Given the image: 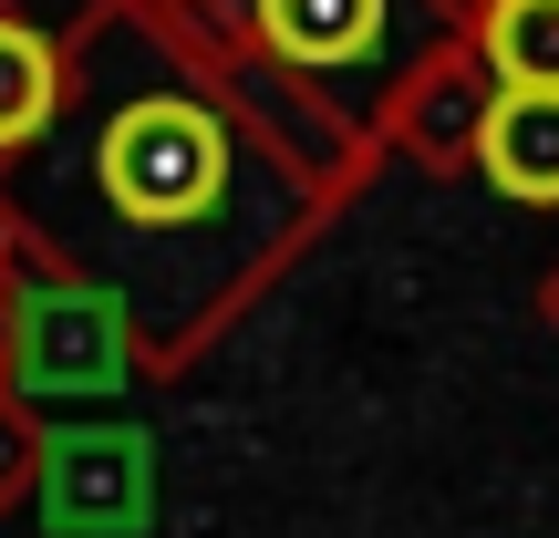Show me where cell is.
<instances>
[{"label":"cell","mask_w":559,"mask_h":538,"mask_svg":"<svg viewBox=\"0 0 559 538\" xmlns=\"http://www.w3.org/2000/svg\"><path fill=\"white\" fill-rule=\"evenodd\" d=\"M104 187L135 218H198L228 187V135L198 104H135V115L104 135Z\"/></svg>","instance_id":"1"},{"label":"cell","mask_w":559,"mask_h":538,"mask_svg":"<svg viewBox=\"0 0 559 538\" xmlns=\"http://www.w3.org/2000/svg\"><path fill=\"white\" fill-rule=\"evenodd\" d=\"M477 166L528 207H559V83H508L477 124Z\"/></svg>","instance_id":"2"},{"label":"cell","mask_w":559,"mask_h":538,"mask_svg":"<svg viewBox=\"0 0 559 538\" xmlns=\"http://www.w3.org/2000/svg\"><path fill=\"white\" fill-rule=\"evenodd\" d=\"M260 32L290 62H353V52H373L383 0H260Z\"/></svg>","instance_id":"3"},{"label":"cell","mask_w":559,"mask_h":538,"mask_svg":"<svg viewBox=\"0 0 559 538\" xmlns=\"http://www.w3.org/2000/svg\"><path fill=\"white\" fill-rule=\"evenodd\" d=\"M52 94H62L52 41H41L32 21H0V145H32L41 124H52Z\"/></svg>","instance_id":"4"},{"label":"cell","mask_w":559,"mask_h":538,"mask_svg":"<svg viewBox=\"0 0 559 538\" xmlns=\"http://www.w3.org/2000/svg\"><path fill=\"white\" fill-rule=\"evenodd\" d=\"M487 62L508 83H559V0H498L487 11Z\"/></svg>","instance_id":"5"}]
</instances>
